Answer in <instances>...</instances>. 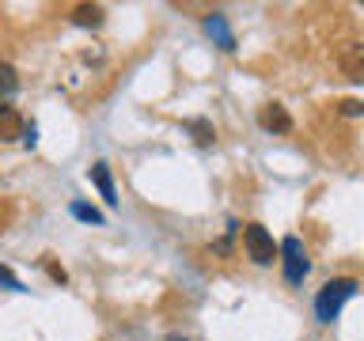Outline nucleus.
I'll list each match as a JSON object with an SVG mask.
<instances>
[{"label":"nucleus","instance_id":"6","mask_svg":"<svg viewBox=\"0 0 364 341\" xmlns=\"http://www.w3.org/2000/svg\"><path fill=\"white\" fill-rule=\"evenodd\" d=\"M91 182L99 186L102 201H107V205H118V190H114V178H110V167H107V163H95V167H91Z\"/></svg>","mask_w":364,"mask_h":341},{"label":"nucleus","instance_id":"11","mask_svg":"<svg viewBox=\"0 0 364 341\" xmlns=\"http://www.w3.org/2000/svg\"><path fill=\"white\" fill-rule=\"evenodd\" d=\"M0 288H8V292H23L19 277H16V273H11L8 266H0Z\"/></svg>","mask_w":364,"mask_h":341},{"label":"nucleus","instance_id":"13","mask_svg":"<svg viewBox=\"0 0 364 341\" xmlns=\"http://www.w3.org/2000/svg\"><path fill=\"white\" fill-rule=\"evenodd\" d=\"M341 114L357 118V114H364V102H357V99H346V102H341Z\"/></svg>","mask_w":364,"mask_h":341},{"label":"nucleus","instance_id":"2","mask_svg":"<svg viewBox=\"0 0 364 341\" xmlns=\"http://www.w3.org/2000/svg\"><path fill=\"white\" fill-rule=\"evenodd\" d=\"M281 261H284V281L289 284H300L307 277V269H311V261H307V250L296 235H284L281 243Z\"/></svg>","mask_w":364,"mask_h":341},{"label":"nucleus","instance_id":"1","mask_svg":"<svg viewBox=\"0 0 364 341\" xmlns=\"http://www.w3.org/2000/svg\"><path fill=\"white\" fill-rule=\"evenodd\" d=\"M357 288H360V284L353 281V277L326 281L323 292L315 296V315H318V323H334V318L341 315V307H346L353 296H357Z\"/></svg>","mask_w":364,"mask_h":341},{"label":"nucleus","instance_id":"12","mask_svg":"<svg viewBox=\"0 0 364 341\" xmlns=\"http://www.w3.org/2000/svg\"><path fill=\"white\" fill-rule=\"evenodd\" d=\"M190 129H193V141H198V144H209V141H213V129H209V121H193Z\"/></svg>","mask_w":364,"mask_h":341},{"label":"nucleus","instance_id":"9","mask_svg":"<svg viewBox=\"0 0 364 341\" xmlns=\"http://www.w3.org/2000/svg\"><path fill=\"white\" fill-rule=\"evenodd\" d=\"M73 19L80 23V27H99V23H102V8L99 4H80L73 11Z\"/></svg>","mask_w":364,"mask_h":341},{"label":"nucleus","instance_id":"3","mask_svg":"<svg viewBox=\"0 0 364 341\" xmlns=\"http://www.w3.org/2000/svg\"><path fill=\"white\" fill-rule=\"evenodd\" d=\"M243 243H247V254L255 258L258 266H269V261L277 258V247H273V235H269L262 224H247V232H243Z\"/></svg>","mask_w":364,"mask_h":341},{"label":"nucleus","instance_id":"5","mask_svg":"<svg viewBox=\"0 0 364 341\" xmlns=\"http://www.w3.org/2000/svg\"><path fill=\"white\" fill-rule=\"evenodd\" d=\"M205 31L216 38V45H220V50H235V34H232V27H228V19L220 16V11L205 16Z\"/></svg>","mask_w":364,"mask_h":341},{"label":"nucleus","instance_id":"8","mask_svg":"<svg viewBox=\"0 0 364 341\" xmlns=\"http://www.w3.org/2000/svg\"><path fill=\"white\" fill-rule=\"evenodd\" d=\"M16 91H19L16 68L0 61V107H11V99H16Z\"/></svg>","mask_w":364,"mask_h":341},{"label":"nucleus","instance_id":"14","mask_svg":"<svg viewBox=\"0 0 364 341\" xmlns=\"http://www.w3.org/2000/svg\"><path fill=\"white\" fill-rule=\"evenodd\" d=\"M46 269H50V277H53L57 284H65V281H68V273H65L61 266H57V261H46Z\"/></svg>","mask_w":364,"mask_h":341},{"label":"nucleus","instance_id":"10","mask_svg":"<svg viewBox=\"0 0 364 341\" xmlns=\"http://www.w3.org/2000/svg\"><path fill=\"white\" fill-rule=\"evenodd\" d=\"M73 216L84 220V224H102V212L91 209V205H84V201H73Z\"/></svg>","mask_w":364,"mask_h":341},{"label":"nucleus","instance_id":"7","mask_svg":"<svg viewBox=\"0 0 364 341\" xmlns=\"http://www.w3.org/2000/svg\"><path fill=\"white\" fill-rule=\"evenodd\" d=\"M23 118L16 114V107H0V141H16V136H23Z\"/></svg>","mask_w":364,"mask_h":341},{"label":"nucleus","instance_id":"4","mask_svg":"<svg viewBox=\"0 0 364 341\" xmlns=\"http://www.w3.org/2000/svg\"><path fill=\"white\" fill-rule=\"evenodd\" d=\"M258 125H262V129H269V133H289L292 129V118H289V110H284V107L269 102V107H262Z\"/></svg>","mask_w":364,"mask_h":341},{"label":"nucleus","instance_id":"15","mask_svg":"<svg viewBox=\"0 0 364 341\" xmlns=\"http://www.w3.org/2000/svg\"><path fill=\"white\" fill-rule=\"evenodd\" d=\"M171 341H178V337H171Z\"/></svg>","mask_w":364,"mask_h":341}]
</instances>
